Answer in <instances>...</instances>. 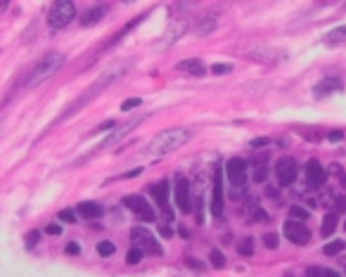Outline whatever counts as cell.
Instances as JSON below:
<instances>
[{"instance_id": "cell-2", "label": "cell", "mask_w": 346, "mask_h": 277, "mask_svg": "<svg viewBox=\"0 0 346 277\" xmlns=\"http://www.w3.org/2000/svg\"><path fill=\"white\" fill-rule=\"evenodd\" d=\"M62 64H64V55L62 53H48L41 59V62H36V66L31 69V74L26 76L24 81V88H36V85H41L43 81H48L50 76H55L59 69H62Z\"/></svg>"}, {"instance_id": "cell-31", "label": "cell", "mask_w": 346, "mask_h": 277, "mask_svg": "<svg viewBox=\"0 0 346 277\" xmlns=\"http://www.w3.org/2000/svg\"><path fill=\"white\" fill-rule=\"evenodd\" d=\"M142 100L140 97H128L126 102H121V111H130V109H135V107H140Z\"/></svg>"}, {"instance_id": "cell-48", "label": "cell", "mask_w": 346, "mask_h": 277, "mask_svg": "<svg viewBox=\"0 0 346 277\" xmlns=\"http://www.w3.org/2000/svg\"><path fill=\"white\" fill-rule=\"evenodd\" d=\"M285 277H292V275H285Z\"/></svg>"}, {"instance_id": "cell-27", "label": "cell", "mask_w": 346, "mask_h": 277, "mask_svg": "<svg viewBox=\"0 0 346 277\" xmlns=\"http://www.w3.org/2000/svg\"><path fill=\"white\" fill-rule=\"evenodd\" d=\"M308 277H342L337 270H327V268H308Z\"/></svg>"}, {"instance_id": "cell-3", "label": "cell", "mask_w": 346, "mask_h": 277, "mask_svg": "<svg viewBox=\"0 0 346 277\" xmlns=\"http://www.w3.org/2000/svg\"><path fill=\"white\" fill-rule=\"evenodd\" d=\"M76 17V5L71 0H57L48 12V24L53 29H64L66 24H71Z\"/></svg>"}, {"instance_id": "cell-24", "label": "cell", "mask_w": 346, "mask_h": 277, "mask_svg": "<svg viewBox=\"0 0 346 277\" xmlns=\"http://www.w3.org/2000/svg\"><path fill=\"white\" fill-rule=\"evenodd\" d=\"M237 251L242 256H254V251H256V242H254V237H244V239L237 244Z\"/></svg>"}, {"instance_id": "cell-35", "label": "cell", "mask_w": 346, "mask_h": 277, "mask_svg": "<svg viewBox=\"0 0 346 277\" xmlns=\"http://www.w3.org/2000/svg\"><path fill=\"white\" fill-rule=\"evenodd\" d=\"M263 242H266V246H268V249H278V244H280V239H278V234H275V232H268Z\"/></svg>"}, {"instance_id": "cell-5", "label": "cell", "mask_w": 346, "mask_h": 277, "mask_svg": "<svg viewBox=\"0 0 346 277\" xmlns=\"http://www.w3.org/2000/svg\"><path fill=\"white\" fill-rule=\"evenodd\" d=\"M226 178L230 180L232 190H244L247 185V161L235 157L226 164Z\"/></svg>"}, {"instance_id": "cell-38", "label": "cell", "mask_w": 346, "mask_h": 277, "mask_svg": "<svg viewBox=\"0 0 346 277\" xmlns=\"http://www.w3.org/2000/svg\"><path fill=\"white\" fill-rule=\"evenodd\" d=\"M327 140H330V142H342V140H344V133H342V130H330V133H327Z\"/></svg>"}, {"instance_id": "cell-6", "label": "cell", "mask_w": 346, "mask_h": 277, "mask_svg": "<svg viewBox=\"0 0 346 277\" xmlns=\"http://www.w3.org/2000/svg\"><path fill=\"white\" fill-rule=\"evenodd\" d=\"M275 180L280 187H289L296 180V161L292 157H280L275 164Z\"/></svg>"}, {"instance_id": "cell-21", "label": "cell", "mask_w": 346, "mask_h": 277, "mask_svg": "<svg viewBox=\"0 0 346 277\" xmlns=\"http://www.w3.org/2000/svg\"><path fill=\"white\" fill-rule=\"evenodd\" d=\"M344 249H346L344 239H332V242H327V244L323 246V254L325 256H337V254H342Z\"/></svg>"}, {"instance_id": "cell-22", "label": "cell", "mask_w": 346, "mask_h": 277, "mask_svg": "<svg viewBox=\"0 0 346 277\" xmlns=\"http://www.w3.org/2000/svg\"><path fill=\"white\" fill-rule=\"evenodd\" d=\"M335 227H337V213H327L323 218V225H320V232L325 234V237H330V234L335 232Z\"/></svg>"}, {"instance_id": "cell-44", "label": "cell", "mask_w": 346, "mask_h": 277, "mask_svg": "<svg viewBox=\"0 0 346 277\" xmlns=\"http://www.w3.org/2000/svg\"><path fill=\"white\" fill-rule=\"evenodd\" d=\"M142 173V168H133V170H128V173H123V178H135V175H140Z\"/></svg>"}, {"instance_id": "cell-46", "label": "cell", "mask_w": 346, "mask_h": 277, "mask_svg": "<svg viewBox=\"0 0 346 277\" xmlns=\"http://www.w3.org/2000/svg\"><path fill=\"white\" fill-rule=\"evenodd\" d=\"M342 185L346 187V173H342Z\"/></svg>"}, {"instance_id": "cell-10", "label": "cell", "mask_w": 346, "mask_h": 277, "mask_svg": "<svg viewBox=\"0 0 346 277\" xmlns=\"http://www.w3.org/2000/svg\"><path fill=\"white\" fill-rule=\"evenodd\" d=\"M282 232H285V237H287L292 244H308V239H311L308 227L303 223H296V221H285Z\"/></svg>"}, {"instance_id": "cell-41", "label": "cell", "mask_w": 346, "mask_h": 277, "mask_svg": "<svg viewBox=\"0 0 346 277\" xmlns=\"http://www.w3.org/2000/svg\"><path fill=\"white\" fill-rule=\"evenodd\" d=\"M325 173H327V175H330V173H335V175H342V166H337V164H330V168L325 170Z\"/></svg>"}, {"instance_id": "cell-16", "label": "cell", "mask_w": 346, "mask_h": 277, "mask_svg": "<svg viewBox=\"0 0 346 277\" xmlns=\"http://www.w3.org/2000/svg\"><path fill=\"white\" fill-rule=\"evenodd\" d=\"M107 10H109V7L105 5V2H102V5H93V7H88V10L81 14V24H83V26H95V24H98V21L107 14Z\"/></svg>"}, {"instance_id": "cell-4", "label": "cell", "mask_w": 346, "mask_h": 277, "mask_svg": "<svg viewBox=\"0 0 346 277\" xmlns=\"http://www.w3.org/2000/svg\"><path fill=\"white\" fill-rule=\"evenodd\" d=\"M130 242L135 244V249H140L142 254H154V256L164 254L159 239H157L152 232H147L145 227H133V230H130Z\"/></svg>"}, {"instance_id": "cell-19", "label": "cell", "mask_w": 346, "mask_h": 277, "mask_svg": "<svg viewBox=\"0 0 346 277\" xmlns=\"http://www.w3.org/2000/svg\"><path fill=\"white\" fill-rule=\"evenodd\" d=\"M178 69L185 71V74H192V76H204V64L199 62V59H183V62H178Z\"/></svg>"}, {"instance_id": "cell-11", "label": "cell", "mask_w": 346, "mask_h": 277, "mask_svg": "<svg viewBox=\"0 0 346 277\" xmlns=\"http://www.w3.org/2000/svg\"><path fill=\"white\" fill-rule=\"evenodd\" d=\"M211 213L221 218L223 216V173L216 170L214 175V190H211Z\"/></svg>"}, {"instance_id": "cell-36", "label": "cell", "mask_w": 346, "mask_h": 277, "mask_svg": "<svg viewBox=\"0 0 346 277\" xmlns=\"http://www.w3.org/2000/svg\"><path fill=\"white\" fill-rule=\"evenodd\" d=\"M211 71H214V74H228V71H232V66H230V64H214Z\"/></svg>"}, {"instance_id": "cell-45", "label": "cell", "mask_w": 346, "mask_h": 277, "mask_svg": "<svg viewBox=\"0 0 346 277\" xmlns=\"http://www.w3.org/2000/svg\"><path fill=\"white\" fill-rule=\"evenodd\" d=\"M107 128H114V121H105V123H100L95 130H107Z\"/></svg>"}, {"instance_id": "cell-12", "label": "cell", "mask_w": 346, "mask_h": 277, "mask_svg": "<svg viewBox=\"0 0 346 277\" xmlns=\"http://www.w3.org/2000/svg\"><path fill=\"white\" fill-rule=\"evenodd\" d=\"M185 31H187V21L185 19L171 21L169 29H166V33H164V38H162V48H171L173 43H178L180 38H183Z\"/></svg>"}, {"instance_id": "cell-14", "label": "cell", "mask_w": 346, "mask_h": 277, "mask_svg": "<svg viewBox=\"0 0 346 277\" xmlns=\"http://www.w3.org/2000/svg\"><path fill=\"white\" fill-rule=\"evenodd\" d=\"M306 180H308V185L311 187H320V185H325V180H327V173H325V168L320 166V161H308L306 164Z\"/></svg>"}, {"instance_id": "cell-23", "label": "cell", "mask_w": 346, "mask_h": 277, "mask_svg": "<svg viewBox=\"0 0 346 277\" xmlns=\"http://www.w3.org/2000/svg\"><path fill=\"white\" fill-rule=\"evenodd\" d=\"M332 90H342V83L337 78H325L323 85L315 88V95H325V93H332Z\"/></svg>"}, {"instance_id": "cell-9", "label": "cell", "mask_w": 346, "mask_h": 277, "mask_svg": "<svg viewBox=\"0 0 346 277\" xmlns=\"http://www.w3.org/2000/svg\"><path fill=\"white\" fill-rule=\"evenodd\" d=\"M123 206L126 209H130V211L135 213V216H140L142 221H147V223H152L157 216H154V211H152V206L147 204V199L145 197H140V194H130V197H126L123 199Z\"/></svg>"}, {"instance_id": "cell-1", "label": "cell", "mask_w": 346, "mask_h": 277, "mask_svg": "<svg viewBox=\"0 0 346 277\" xmlns=\"http://www.w3.org/2000/svg\"><path fill=\"white\" fill-rule=\"evenodd\" d=\"M192 138V130L185 126H175V128H166L162 133H157L154 138L150 140V145H147V154L152 157H166V154H171L175 149H180L183 145H187Z\"/></svg>"}, {"instance_id": "cell-29", "label": "cell", "mask_w": 346, "mask_h": 277, "mask_svg": "<svg viewBox=\"0 0 346 277\" xmlns=\"http://www.w3.org/2000/svg\"><path fill=\"white\" fill-rule=\"evenodd\" d=\"M209 261H211V266H214V268H223V266H226V256H223V251H218V249H214V251L209 254Z\"/></svg>"}, {"instance_id": "cell-26", "label": "cell", "mask_w": 346, "mask_h": 277, "mask_svg": "<svg viewBox=\"0 0 346 277\" xmlns=\"http://www.w3.org/2000/svg\"><path fill=\"white\" fill-rule=\"evenodd\" d=\"M95 251H98L102 258H109V256L116 251V246H114V242H109V239H102V242H98V246H95Z\"/></svg>"}, {"instance_id": "cell-32", "label": "cell", "mask_w": 346, "mask_h": 277, "mask_svg": "<svg viewBox=\"0 0 346 277\" xmlns=\"http://www.w3.org/2000/svg\"><path fill=\"white\" fill-rule=\"evenodd\" d=\"M38 242H41V230H31L26 234V249H33Z\"/></svg>"}, {"instance_id": "cell-39", "label": "cell", "mask_w": 346, "mask_h": 277, "mask_svg": "<svg viewBox=\"0 0 346 277\" xmlns=\"http://www.w3.org/2000/svg\"><path fill=\"white\" fill-rule=\"evenodd\" d=\"M185 263H187L190 268H195V270H204V263H202V261H197V258H187Z\"/></svg>"}, {"instance_id": "cell-47", "label": "cell", "mask_w": 346, "mask_h": 277, "mask_svg": "<svg viewBox=\"0 0 346 277\" xmlns=\"http://www.w3.org/2000/svg\"><path fill=\"white\" fill-rule=\"evenodd\" d=\"M344 230H346V221H344Z\"/></svg>"}, {"instance_id": "cell-15", "label": "cell", "mask_w": 346, "mask_h": 277, "mask_svg": "<svg viewBox=\"0 0 346 277\" xmlns=\"http://www.w3.org/2000/svg\"><path fill=\"white\" fill-rule=\"evenodd\" d=\"M249 57L251 59H256V62H263V64H271V62H278V59H285V53L280 50H273V48H266V45H261V48H254V50H249Z\"/></svg>"}, {"instance_id": "cell-8", "label": "cell", "mask_w": 346, "mask_h": 277, "mask_svg": "<svg viewBox=\"0 0 346 277\" xmlns=\"http://www.w3.org/2000/svg\"><path fill=\"white\" fill-rule=\"evenodd\" d=\"M173 199L180 213H190L192 211V197H190V182L187 178H178L175 187H173Z\"/></svg>"}, {"instance_id": "cell-34", "label": "cell", "mask_w": 346, "mask_h": 277, "mask_svg": "<svg viewBox=\"0 0 346 277\" xmlns=\"http://www.w3.org/2000/svg\"><path fill=\"white\" fill-rule=\"evenodd\" d=\"M268 145H271V138H254L249 142L251 149H261V147H268Z\"/></svg>"}, {"instance_id": "cell-25", "label": "cell", "mask_w": 346, "mask_h": 277, "mask_svg": "<svg viewBox=\"0 0 346 277\" xmlns=\"http://www.w3.org/2000/svg\"><path fill=\"white\" fill-rule=\"evenodd\" d=\"M311 218V211H306L301 206H289V221H296V223H303Z\"/></svg>"}, {"instance_id": "cell-37", "label": "cell", "mask_w": 346, "mask_h": 277, "mask_svg": "<svg viewBox=\"0 0 346 277\" xmlns=\"http://www.w3.org/2000/svg\"><path fill=\"white\" fill-rule=\"evenodd\" d=\"M66 254H69V256H78V254H81V244H78V242H69V244H66Z\"/></svg>"}, {"instance_id": "cell-30", "label": "cell", "mask_w": 346, "mask_h": 277, "mask_svg": "<svg viewBox=\"0 0 346 277\" xmlns=\"http://www.w3.org/2000/svg\"><path fill=\"white\" fill-rule=\"evenodd\" d=\"M142 256H145V254H142L140 249H135V246H133L128 254H126V263H128V266H135V263H140V261H142Z\"/></svg>"}, {"instance_id": "cell-7", "label": "cell", "mask_w": 346, "mask_h": 277, "mask_svg": "<svg viewBox=\"0 0 346 277\" xmlns=\"http://www.w3.org/2000/svg\"><path fill=\"white\" fill-rule=\"evenodd\" d=\"M150 192H152V197H154V202H157V206L162 209L164 218H166V221H173V211H171V206H169V197H171V190H169V180L154 182V185L150 187Z\"/></svg>"}, {"instance_id": "cell-33", "label": "cell", "mask_w": 346, "mask_h": 277, "mask_svg": "<svg viewBox=\"0 0 346 277\" xmlns=\"http://www.w3.org/2000/svg\"><path fill=\"white\" fill-rule=\"evenodd\" d=\"M59 221L62 223H76V211L74 209H62L59 211Z\"/></svg>"}, {"instance_id": "cell-40", "label": "cell", "mask_w": 346, "mask_h": 277, "mask_svg": "<svg viewBox=\"0 0 346 277\" xmlns=\"http://www.w3.org/2000/svg\"><path fill=\"white\" fill-rule=\"evenodd\" d=\"M45 232H48V234H62V227H59L57 223H50V225H48V230H45Z\"/></svg>"}, {"instance_id": "cell-28", "label": "cell", "mask_w": 346, "mask_h": 277, "mask_svg": "<svg viewBox=\"0 0 346 277\" xmlns=\"http://www.w3.org/2000/svg\"><path fill=\"white\" fill-rule=\"evenodd\" d=\"M254 182H266L268 178V164H259V166H254Z\"/></svg>"}, {"instance_id": "cell-13", "label": "cell", "mask_w": 346, "mask_h": 277, "mask_svg": "<svg viewBox=\"0 0 346 277\" xmlns=\"http://www.w3.org/2000/svg\"><path fill=\"white\" fill-rule=\"evenodd\" d=\"M142 123V118H133V121H126L123 126H119V128H114L112 133L107 135V140H102V145L100 147H109V145H116V142H121V138H126L133 128H138Z\"/></svg>"}, {"instance_id": "cell-17", "label": "cell", "mask_w": 346, "mask_h": 277, "mask_svg": "<svg viewBox=\"0 0 346 277\" xmlns=\"http://www.w3.org/2000/svg\"><path fill=\"white\" fill-rule=\"evenodd\" d=\"M76 213H81L83 218L93 221V218H100V216H102V206H100L98 202H81L76 206Z\"/></svg>"}, {"instance_id": "cell-20", "label": "cell", "mask_w": 346, "mask_h": 277, "mask_svg": "<svg viewBox=\"0 0 346 277\" xmlns=\"http://www.w3.org/2000/svg\"><path fill=\"white\" fill-rule=\"evenodd\" d=\"M325 43H327V45H339V43H346V24H344V26L332 29V31L325 36Z\"/></svg>"}, {"instance_id": "cell-42", "label": "cell", "mask_w": 346, "mask_h": 277, "mask_svg": "<svg viewBox=\"0 0 346 277\" xmlns=\"http://www.w3.org/2000/svg\"><path fill=\"white\" fill-rule=\"evenodd\" d=\"M159 232H162V237H166V239H169V237H173V230L169 227V225H162V227H159Z\"/></svg>"}, {"instance_id": "cell-43", "label": "cell", "mask_w": 346, "mask_h": 277, "mask_svg": "<svg viewBox=\"0 0 346 277\" xmlns=\"http://www.w3.org/2000/svg\"><path fill=\"white\" fill-rule=\"evenodd\" d=\"M266 197H271V199H278V197H280V192H278V187H268V190H266Z\"/></svg>"}, {"instance_id": "cell-18", "label": "cell", "mask_w": 346, "mask_h": 277, "mask_svg": "<svg viewBox=\"0 0 346 277\" xmlns=\"http://www.w3.org/2000/svg\"><path fill=\"white\" fill-rule=\"evenodd\" d=\"M216 29H218V17L216 14H206L197 24V36H209V33H214Z\"/></svg>"}]
</instances>
